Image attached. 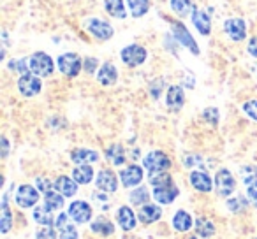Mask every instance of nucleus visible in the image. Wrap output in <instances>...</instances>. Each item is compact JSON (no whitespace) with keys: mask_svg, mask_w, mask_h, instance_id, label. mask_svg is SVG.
I'll list each match as a JSON object with an SVG mask.
<instances>
[{"mask_svg":"<svg viewBox=\"0 0 257 239\" xmlns=\"http://www.w3.org/2000/svg\"><path fill=\"white\" fill-rule=\"evenodd\" d=\"M55 71V62L53 58L48 53H43V51H37L30 57V72L39 78H46V76H51Z\"/></svg>","mask_w":257,"mask_h":239,"instance_id":"nucleus-1","label":"nucleus"},{"mask_svg":"<svg viewBox=\"0 0 257 239\" xmlns=\"http://www.w3.org/2000/svg\"><path fill=\"white\" fill-rule=\"evenodd\" d=\"M57 65H58V71L64 76H67V78H76L83 69V60H81V57L76 53H64L58 57Z\"/></svg>","mask_w":257,"mask_h":239,"instance_id":"nucleus-2","label":"nucleus"},{"mask_svg":"<svg viewBox=\"0 0 257 239\" xmlns=\"http://www.w3.org/2000/svg\"><path fill=\"white\" fill-rule=\"evenodd\" d=\"M148 51L147 48L140 46V44H128L121 50L120 58L127 67H140L141 64L147 62Z\"/></svg>","mask_w":257,"mask_h":239,"instance_id":"nucleus-3","label":"nucleus"},{"mask_svg":"<svg viewBox=\"0 0 257 239\" xmlns=\"http://www.w3.org/2000/svg\"><path fill=\"white\" fill-rule=\"evenodd\" d=\"M143 165H145V169L150 171V174L166 172L171 167V158H169L164 151H150V153L143 158Z\"/></svg>","mask_w":257,"mask_h":239,"instance_id":"nucleus-4","label":"nucleus"},{"mask_svg":"<svg viewBox=\"0 0 257 239\" xmlns=\"http://www.w3.org/2000/svg\"><path fill=\"white\" fill-rule=\"evenodd\" d=\"M85 29H86V32H88L90 36L95 37V39H99V41L111 39V37H113V34H114L113 27H111L107 22L99 20V18L85 20Z\"/></svg>","mask_w":257,"mask_h":239,"instance_id":"nucleus-5","label":"nucleus"},{"mask_svg":"<svg viewBox=\"0 0 257 239\" xmlns=\"http://www.w3.org/2000/svg\"><path fill=\"white\" fill-rule=\"evenodd\" d=\"M236 188L234 176L231 174L229 169H218L215 174V190L220 197H229Z\"/></svg>","mask_w":257,"mask_h":239,"instance_id":"nucleus-6","label":"nucleus"},{"mask_svg":"<svg viewBox=\"0 0 257 239\" xmlns=\"http://www.w3.org/2000/svg\"><path fill=\"white\" fill-rule=\"evenodd\" d=\"M18 90H20V93H22L23 97H34V95H37L41 90H43V83H41L39 76L29 72V74L20 76Z\"/></svg>","mask_w":257,"mask_h":239,"instance_id":"nucleus-7","label":"nucleus"},{"mask_svg":"<svg viewBox=\"0 0 257 239\" xmlns=\"http://www.w3.org/2000/svg\"><path fill=\"white\" fill-rule=\"evenodd\" d=\"M171 25H173V36L176 37V41H178L182 46H185L187 50H190L192 55H199V48H197L194 37L190 36V32L187 30V27L180 22H173Z\"/></svg>","mask_w":257,"mask_h":239,"instance_id":"nucleus-8","label":"nucleus"},{"mask_svg":"<svg viewBox=\"0 0 257 239\" xmlns=\"http://www.w3.org/2000/svg\"><path fill=\"white\" fill-rule=\"evenodd\" d=\"M241 179L246 186V193L253 206L257 207V165H246L241 169Z\"/></svg>","mask_w":257,"mask_h":239,"instance_id":"nucleus-9","label":"nucleus"},{"mask_svg":"<svg viewBox=\"0 0 257 239\" xmlns=\"http://www.w3.org/2000/svg\"><path fill=\"white\" fill-rule=\"evenodd\" d=\"M37 200H39V190L32 185H22L16 192V204L23 209L36 206Z\"/></svg>","mask_w":257,"mask_h":239,"instance_id":"nucleus-10","label":"nucleus"},{"mask_svg":"<svg viewBox=\"0 0 257 239\" xmlns=\"http://www.w3.org/2000/svg\"><path fill=\"white\" fill-rule=\"evenodd\" d=\"M69 216L76 221V223H86L92 220V206L85 200H74L69 206Z\"/></svg>","mask_w":257,"mask_h":239,"instance_id":"nucleus-11","label":"nucleus"},{"mask_svg":"<svg viewBox=\"0 0 257 239\" xmlns=\"http://www.w3.org/2000/svg\"><path fill=\"white\" fill-rule=\"evenodd\" d=\"M224 32L231 37L234 43H241L246 37V25L245 20L241 18H231L224 22Z\"/></svg>","mask_w":257,"mask_h":239,"instance_id":"nucleus-12","label":"nucleus"},{"mask_svg":"<svg viewBox=\"0 0 257 239\" xmlns=\"http://www.w3.org/2000/svg\"><path fill=\"white\" fill-rule=\"evenodd\" d=\"M143 179V169L141 165H127L125 169L120 171V181L125 188H133V186H138Z\"/></svg>","mask_w":257,"mask_h":239,"instance_id":"nucleus-13","label":"nucleus"},{"mask_svg":"<svg viewBox=\"0 0 257 239\" xmlns=\"http://www.w3.org/2000/svg\"><path fill=\"white\" fill-rule=\"evenodd\" d=\"M95 185H97V188L102 190V192H107V193L116 192V188H118L116 174H114L113 171H109V169H102V171H99V174H97Z\"/></svg>","mask_w":257,"mask_h":239,"instance_id":"nucleus-14","label":"nucleus"},{"mask_svg":"<svg viewBox=\"0 0 257 239\" xmlns=\"http://www.w3.org/2000/svg\"><path fill=\"white\" fill-rule=\"evenodd\" d=\"M185 104V93H183V88L178 85H173L168 88L166 92V106L171 111H178L183 107Z\"/></svg>","mask_w":257,"mask_h":239,"instance_id":"nucleus-15","label":"nucleus"},{"mask_svg":"<svg viewBox=\"0 0 257 239\" xmlns=\"http://www.w3.org/2000/svg\"><path fill=\"white\" fill-rule=\"evenodd\" d=\"M192 25L197 29V32L201 34V36H210L211 32V16L208 15L206 11H203V9H194L192 13Z\"/></svg>","mask_w":257,"mask_h":239,"instance_id":"nucleus-16","label":"nucleus"},{"mask_svg":"<svg viewBox=\"0 0 257 239\" xmlns=\"http://www.w3.org/2000/svg\"><path fill=\"white\" fill-rule=\"evenodd\" d=\"M190 185H192L197 192L208 193V192H211V188L215 186V181H211V178L204 171H192L190 172Z\"/></svg>","mask_w":257,"mask_h":239,"instance_id":"nucleus-17","label":"nucleus"},{"mask_svg":"<svg viewBox=\"0 0 257 239\" xmlns=\"http://www.w3.org/2000/svg\"><path fill=\"white\" fill-rule=\"evenodd\" d=\"M118 79V71L114 67V64L111 62H106V64L100 65L99 72H97V81L102 86H113Z\"/></svg>","mask_w":257,"mask_h":239,"instance_id":"nucleus-18","label":"nucleus"},{"mask_svg":"<svg viewBox=\"0 0 257 239\" xmlns=\"http://www.w3.org/2000/svg\"><path fill=\"white\" fill-rule=\"evenodd\" d=\"M180 190L178 186L173 183V185L168 186H159V188H154V199L161 204H171L173 200L178 197Z\"/></svg>","mask_w":257,"mask_h":239,"instance_id":"nucleus-19","label":"nucleus"},{"mask_svg":"<svg viewBox=\"0 0 257 239\" xmlns=\"http://www.w3.org/2000/svg\"><path fill=\"white\" fill-rule=\"evenodd\" d=\"M53 185H55L53 188L57 190V192H60L64 197H72L78 192V183L69 178V176H58Z\"/></svg>","mask_w":257,"mask_h":239,"instance_id":"nucleus-20","label":"nucleus"},{"mask_svg":"<svg viewBox=\"0 0 257 239\" xmlns=\"http://www.w3.org/2000/svg\"><path fill=\"white\" fill-rule=\"evenodd\" d=\"M161 216H162V207L155 206V204H145L138 211V218L143 223H154V221L161 220Z\"/></svg>","mask_w":257,"mask_h":239,"instance_id":"nucleus-21","label":"nucleus"},{"mask_svg":"<svg viewBox=\"0 0 257 239\" xmlns=\"http://www.w3.org/2000/svg\"><path fill=\"white\" fill-rule=\"evenodd\" d=\"M71 160L78 165L92 164V162L99 160V153L93 150H88V148H78V150L71 151Z\"/></svg>","mask_w":257,"mask_h":239,"instance_id":"nucleus-22","label":"nucleus"},{"mask_svg":"<svg viewBox=\"0 0 257 239\" xmlns=\"http://www.w3.org/2000/svg\"><path fill=\"white\" fill-rule=\"evenodd\" d=\"M118 221H120V227L123 228V230H133L134 227H136V214H134V211L131 209V207L127 206H121L120 209H118V214H116Z\"/></svg>","mask_w":257,"mask_h":239,"instance_id":"nucleus-23","label":"nucleus"},{"mask_svg":"<svg viewBox=\"0 0 257 239\" xmlns=\"http://www.w3.org/2000/svg\"><path fill=\"white\" fill-rule=\"evenodd\" d=\"M104 9L109 16L118 20L127 18V11H125V2L123 0H104Z\"/></svg>","mask_w":257,"mask_h":239,"instance_id":"nucleus-24","label":"nucleus"},{"mask_svg":"<svg viewBox=\"0 0 257 239\" xmlns=\"http://www.w3.org/2000/svg\"><path fill=\"white\" fill-rule=\"evenodd\" d=\"M72 179H74L78 185H88V183L93 179L92 165L83 164V165H78V167H74V171H72Z\"/></svg>","mask_w":257,"mask_h":239,"instance_id":"nucleus-25","label":"nucleus"},{"mask_svg":"<svg viewBox=\"0 0 257 239\" xmlns=\"http://www.w3.org/2000/svg\"><path fill=\"white\" fill-rule=\"evenodd\" d=\"M192 216H190L187 211L180 209L175 213V216H173V227L176 228L178 232H189L190 228H192Z\"/></svg>","mask_w":257,"mask_h":239,"instance_id":"nucleus-26","label":"nucleus"},{"mask_svg":"<svg viewBox=\"0 0 257 239\" xmlns=\"http://www.w3.org/2000/svg\"><path fill=\"white\" fill-rule=\"evenodd\" d=\"M34 220H36L39 225H43V227H51V225L55 223L53 211H51L46 204L36 207V209H34Z\"/></svg>","mask_w":257,"mask_h":239,"instance_id":"nucleus-27","label":"nucleus"},{"mask_svg":"<svg viewBox=\"0 0 257 239\" xmlns=\"http://www.w3.org/2000/svg\"><path fill=\"white\" fill-rule=\"evenodd\" d=\"M8 197V193H4V197H2V218H0V232L2 234H8L13 227V214L11 209H9Z\"/></svg>","mask_w":257,"mask_h":239,"instance_id":"nucleus-28","label":"nucleus"},{"mask_svg":"<svg viewBox=\"0 0 257 239\" xmlns=\"http://www.w3.org/2000/svg\"><path fill=\"white\" fill-rule=\"evenodd\" d=\"M169 6H171L173 13L178 15L180 18H185V16H189L196 9L190 0H169Z\"/></svg>","mask_w":257,"mask_h":239,"instance_id":"nucleus-29","label":"nucleus"},{"mask_svg":"<svg viewBox=\"0 0 257 239\" xmlns=\"http://www.w3.org/2000/svg\"><path fill=\"white\" fill-rule=\"evenodd\" d=\"M194 227H196V232L201 235V237H210V235L215 234V225L211 220L204 216H199L196 221H194Z\"/></svg>","mask_w":257,"mask_h":239,"instance_id":"nucleus-30","label":"nucleus"},{"mask_svg":"<svg viewBox=\"0 0 257 239\" xmlns=\"http://www.w3.org/2000/svg\"><path fill=\"white\" fill-rule=\"evenodd\" d=\"M127 6L134 18H141L150 11V0H127Z\"/></svg>","mask_w":257,"mask_h":239,"instance_id":"nucleus-31","label":"nucleus"},{"mask_svg":"<svg viewBox=\"0 0 257 239\" xmlns=\"http://www.w3.org/2000/svg\"><path fill=\"white\" fill-rule=\"evenodd\" d=\"M44 204L50 207L51 211H58L64 207V195L57 190H50L44 193Z\"/></svg>","mask_w":257,"mask_h":239,"instance_id":"nucleus-32","label":"nucleus"},{"mask_svg":"<svg viewBox=\"0 0 257 239\" xmlns=\"http://www.w3.org/2000/svg\"><path fill=\"white\" fill-rule=\"evenodd\" d=\"M106 157L113 165L125 164V150L120 146V144H111V146L106 150Z\"/></svg>","mask_w":257,"mask_h":239,"instance_id":"nucleus-33","label":"nucleus"},{"mask_svg":"<svg viewBox=\"0 0 257 239\" xmlns=\"http://www.w3.org/2000/svg\"><path fill=\"white\" fill-rule=\"evenodd\" d=\"M90 227H92V230L95 234L104 235V237H107V235H111L114 232V225L109 220H106V218H97L95 221H92Z\"/></svg>","mask_w":257,"mask_h":239,"instance_id":"nucleus-34","label":"nucleus"},{"mask_svg":"<svg viewBox=\"0 0 257 239\" xmlns=\"http://www.w3.org/2000/svg\"><path fill=\"white\" fill-rule=\"evenodd\" d=\"M150 185L154 186V188L173 185V178L168 172H155V174H150Z\"/></svg>","mask_w":257,"mask_h":239,"instance_id":"nucleus-35","label":"nucleus"},{"mask_svg":"<svg viewBox=\"0 0 257 239\" xmlns=\"http://www.w3.org/2000/svg\"><path fill=\"white\" fill-rule=\"evenodd\" d=\"M148 199H150V193H148V190L145 186H140L134 192H131V202L136 204V206H141V204L145 206L148 202Z\"/></svg>","mask_w":257,"mask_h":239,"instance_id":"nucleus-36","label":"nucleus"},{"mask_svg":"<svg viewBox=\"0 0 257 239\" xmlns=\"http://www.w3.org/2000/svg\"><path fill=\"white\" fill-rule=\"evenodd\" d=\"M9 69L18 74H29L30 72V58H18V60L9 62Z\"/></svg>","mask_w":257,"mask_h":239,"instance_id":"nucleus-37","label":"nucleus"},{"mask_svg":"<svg viewBox=\"0 0 257 239\" xmlns=\"http://www.w3.org/2000/svg\"><path fill=\"white\" fill-rule=\"evenodd\" d=\"M227 207L232 211V213H239V211H245V207H248V202H246L245 197L238 195V197H232V199L227 200Z\"/></svg>","mask_w":257,"mask_h":239,"instance_id":"nucleus-38","label":"nucleus"},{"mask_svg":"<svg viewBox=\"0 0 257 239\" xmlns=\"http://www.w3.org/2000/svg\"><path fill=\"white\" fill-rule=\"evenodd\" d=\"M243 111H245V114H248L252 120L257 122V100H246L243 104Z\"/></svg>","mask_w":257,"mask_h":239,"instance_id":"nucleus-39","label":"nucleus"},{"mask_svg":"<svg viewBox=\"0 0 257 239\" xmlns=\"http://www.w3.org/2000/svg\"><path fill=\"white\" fill-rule=\"evenodd\" d=\"M69 213H60L57 216V220H55V223H53V227L55 228H58V230H64L65 227H69L71 225V221H69Z\"/></svg>","mask_w":257,"mask_h":239,"instance_id":"nucleus-40","label":"nucleus"},{"mask_svg":"<svg viewBox=\"0 0 257 239\" xmlns=\"http://www.w3.org/2000/svg\"><path fill=\"white\" fill-rule=\"evenodd\" d=\"M97 67H99V60H97V58L86 57L85 60H83V69H85V72H88V74H93Z\"/></svg>","mask_w":257,"mask_h":239,"instance_id":"nucleus-41","label":"nucleus"},{"mask_svg":"<svg viewBox=\"0 0 257 239\" xmlns=\"http://www.w3.org/2000/svg\"><path fill=\"white\" fill-rule=\"evenodd\" d=\"M203 116H204L206 122L213 123V125H217L218 123V109L217 107H208V109H204Z\"/></svg>","mask_w":257,"mask_h":239,"instance_id":"nucleus-42","label":"nucleus"},{"mask_svg":"<svg viewBox=\"0 0 257 239\" xmlns=\"http://www.w3.org/2000/svg\"><path fill=\"white\" fill-rule=\"evenodd\" d=\"M36 185H37V190H39V192H43V193L53 190L51 186H55V185H51V181H50V179H46V178H37L36 179Z\"/></svg>","mask_w":257,"mask_h":239,"instance_id":"nucleus-43","label":"nucleus"},{"mask_svg":"<svg viewBox=\"0 0 257 239\" xmlns=\"http://www.w3.org/2000/svg\"><path fill=\"white\" fill-rule=\"evenodd\" d=\"M36 239H55V227H43Z\"/></svg>","mask_w":257,"mask_h":239,"instance_id":"nucleus-44","label":"nucleus"},{"mask_svg":"<svg viewBox=\"0 0 257 239\" xmlns=\"http://www.w3.org/2000/svg\"><path fill=\"white\" fill-rule=\"evenodd\" d=\"M60 239H78V230L72 225H69L64 230H60Z\"/></svg>","mask_w":257,"mask_h":239,"instance_id":"nucleus-45","label":"nucleus"},{"mask_svg":"<svg viewBox=\"0 0 257 239\" xmlns=\"http://www.w3.org/2000/svg\"><path fill=\"white\" fill-rule=\"evenodd\" d=\"M246 50H248V53L252 55L253 58H257V37H252V39L248 41V46H246Z\"/></svg>","mask_w":257,"mask_h":239,"instance_id":"nucleus-46","label":"nucleus"},{"mask_svg":"<svg viewBox=\"0 0 257 239\" xmlns=\"http://www.w3.org/2000/svg\"><path fill=\"white\" fill-rule=\"evenodd\" d=\"M185 165L187 167H194V164H201V157L199 155H189V157H185Z\"/></svg>","mask_w":257,"mask_h":239,"instance_id":"nucleus-47","label":"nucleus"},{"mask_svg":"<svg viewBox=\"0 0 257 239\" xmlns=\"http://www.w3.org/2000/svg\"><path fill=\"white\" fill-rule=\"evenodd\" d=\"M161 85H162L161 79L157 81V88H155V83L152 85V97H154V99H159V93H161Z\"/></svg>","mask_w":257,"mask_h":239,"instance_id":"nucleus-48","label":"nucleus"},{"mask_svg":"<svg viewBox=\"0 0 257 239\" xmlns=\"http://www.w3.org/2000/svg\"><path fill=\"white\" fill-rule=\"evenodd\" d=\"M8 153H9V143H8V139L6 137H2V157H8Z\"/></svg>","mask_w":257,"mask_h":239,"instance_id":"nucleus-49","label":"nucleus"},{"mask_svg":"<svg viewBox=\"0 0 257 239\" xmlns=\"http://www.w3.org/2000/svg\"><path fill=\"white\" fill-rule=\"evenodd\" d=\"M190 239H197V237H190Z\"/></svg>","mask_w":257,"mask_h":239,"instance_id":"nucleus-50","label":"nucleus"}]
</instances>
